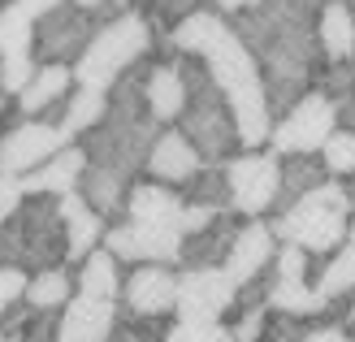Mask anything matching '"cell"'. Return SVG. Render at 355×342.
Here are the masks:
<instances>
[{"mask_svg": "<svg viewBox=\"0 0 355 342\" xmlns=\"http://www.w3.org/2000/svg\"><path fill=\"white\" fill-rule=\"evenodd\" d=\"M144 78H148V61L135 65L109 92V117H104L78 148L87 156V173H83V195L96 212H104L109 221L126 217V195L139 182V173L148 169V152L156 135L165 126H156L144 100Z\"/></svg>", "mask_w": 355, "mask_h": 342, "instance_id": "obj_1", "label": "cell"}, {"mask_svg": "<svg viewBox=\"0 0 355 342\" xmlns=\"http://www.w3.org/2000/svg\"><path fill=\"white\" fill-rule=\"evenodd\" d=\"M321 9L325 0H264L260 9L234 17L239 40L260 61L273 117H282L308 92H316V74L325 65L321 40H316Z\"/></svg>", "mask_w": 355, "mask_h": 342, "instance_id": "obj_2", "label": "cell"}, {"mask_svg": "<svg viewBox=\"0 0 355 342\" xmlns=\"http://www.w3.org/2000/svg\"><path fill=\"white\" fill-rule=\"evenodd\" d=\"M169 35H173V48L187 52V57H200L204 69L212 74V83L225 92L230 109H234V121H239L243 152H264L269 139H273L277 117L269 109L260 61L252 57V48L239 40L234 22L204 5V9H195L182 26H173Z\"/></svg>", "mask_w": 355, "mask_h": 342, "instance_id": "obj_3", "label": "cell"}, {"mask_svg": "<svg viewBox=\"0 0 355 342\" xmlns=\"http://www.w3.org/2000/svg\"><path fill=\"white\" fill-rule=\"evenodd\" d=\"M61 264H69L61 200L57 195H26L0 230V268H22L35 277Z\"/></svg>", "mask_w": 355, "mask_h": 342, "instance_id": "obj_4", "label": "cell"}, {"mask_svg": "<svg viewBox=\"0 0 355 342\" xmlns=\"http://www.w3.org/2000/svg\"><path fill=\"white\" fill-rule=\"evenodd\" d=\"M178 69H182V83H187V113L178 121V130L195 143V152L204 156V165H225L230 156L243 152L234 109H230L225 92L212 83V74L204 69L200 57L178 52Z\"/></svg>", "mask_w": 355, "mask_h": 342, "instance_id": "obj_5", "label": "cell"}, {"mask_svg": "<svg viewBox=\"0 0 355 342\" xmlns=\"http://www.w3.org/2000/svg\"><path fill=\"white\" fill-rule=\"evenodd\" d=\"M351 221H355V208H351L338 178H329L325 187H316L312 195H304V200L291 204L286 212H273L269 217L277 243L304 247L312 260L334 256V251L351 239Z\"/></svg>", "mask_w": 355, "mask_h": 342, "instance_id": "obj_6", "label": "cell"}, {"mask_svg": "<svg viewBox=\"0 0 355 342\" xmlns=\"http://www.w3.org/2000/svg\"><path fill=\"white\" fill-rule=\"evenodd\" d=\"M152 52H156L152 17L144 9H130V13H121V17L100 26L92 48L74 65V78H78V87H92V92H113L135 65L152 61Z\"/></svg>", "mask_w": 355, "mask_h": 342, "instance_id": "obj_7", "label": "cell"}, {"mask_svg": "<svg viewBox=\"0 0 355 342\" xmlns=\"http://www.w3.org/2000/svg\"><path fill=\"white\" fill-rule=\"evenodd\" d=\"M225 178H230V208H234L243 221H269L277 212L282 156L273 148L230 156L225 160Z\"/></svg>", "mask_w": 355, "mask_h": 342, "instance_id": "obj_8", "label": "cell"}, {"mask_svg": "<svg viewBox=\"0 0 355 342\" xmlns=\"http://www.w3.org/2000/svg\"><path fill=\"white\" fill-rule=\"evenodd\" d=\"M334 130H338V104L321 92H308L295 109H286L273 121L269 148L277 156H321Z\"/></svg>", "mask_w": 355, "mask_h": 342, "instance_id": "obj_9", "label": "cell"}, {"mask_svg": "<svg viewBox=\"0 0 355 342\" xmlns=\"http://www.w3.org/2000/svg\"><path fill=\"white\" fill-rule=\"evenodd\" d=\"M239 282L225 268H182L178 282V325H225L234 316Z\"/></svg>", "mask_w": 355, "mask_h": 342, "instance_id": "obj_10", "label": "cell"}, {"mask_svg": "<svg viewBox=\"0 0 355 342\" xmlns=\"http://www.w3.org/2000/svg\"><path fill=\"white\" fill-rule=\"evenodd\" d=\"M100 17L83 13L74 0L61 9H52L40 26H35V61L40 65H78L83 52L92 48V40L100 35Z\"/></svg>", "mask_w": 355, "mask_h": 342, "instance_id": "obj_11", "label": "cell"}, {"mask_svg": "<svg viewBox=\"0 0 355 342\" xmlns=\"http://www.w3.org/2000/svg\"><path fill=\"white\" fill-rule=\"evenodd\" d=\"M178 273L173 264H135L126 268L117 308L130 320H173L178 316Z\"/></svg>", "mask_w": 355, "mask_h": 342, "instance_id": "obj_12", "label": "cell"}, {"mask_svg": "<svg viewBox=\"0 0 355 342\" xmlns=\"http://www.w3.org/2000/svg\"><path fill=\"white\" fill-rule=\"evenodd\" d=\"M104 247L121 264H182V230L178 225H144V221H113L104 234Z\"/></svg>", "mask_w": 355, "mask_h": 342, "instance_id": "obj_13", "label": "cell"}, {"mask_svg": "<svg viewBox=\"0 0 355 342\" xmlns=\"http://www.w3.org/2000/svg\"><path fill=\"white\" fill-rule=\"evenodd\" d=\"M61 148H69L61 126L44 117H22L13 130L0 135V178H26L40 165H48Z\"/></svg>", "mask_w": 355, "mask_h": 342, "instance_id": "obj_14", "label": "cell"}, {"mask_svg": "<svg viewBox=\"0 0 355 342\" xmlns=\"http://www.w3.org/2000/svg\"><path fill=\"white\" fill-rule=\"evenodd\" d=\"M200 169H204V156L195 152V143L178 130V126H165V130L156 135L152 152H148V169L144 173L152 178V182H165V187L182 191Z\"/></svg>", "mask_w": 355, "mask_h": 342, "instance_id": "obj_15", "label": "cell"}, {"mask_svg": "<svg viewBox=\"0 0 355 342\" xmlns=\"http://www.w3.org/2000/svg\"><path fill=\"white\" fill-rule=\"evenodd\" d=\"M121 325V308L113 299H92L74 295V303L61 312V334L57 342H109Z\"/></svg>", "mask_w": 355, "mask_h": 342, "instance_id": "obj_16", "label": "cell"}, {"mask_svg": "<svg viewBox=\"0 0 355 342\" xmlns=\"http://www.w3.org/2000/svg\"><path fill=\"white\" fill-rule=\"evenodd\" d=\"M277 247L282 243H277V234H273L269 221H243L239 243H234V251H230V260H225V273L234 277L239 286H247L252 277H260V273L273 268Z\"/></svg>", "mask_w": 355, "mask_h": 342, "instance_id": "obj_17", "label": "cell"}, {"mask_svg": "<svg viewBox=\"0 0 355 342\" xmlns=\"http://www.w3.org/2000/svg\"><path fill=\"white\" fill-rule=\"evenodd\" d=\"M61 217H65V239H69V268H78L92 251L104 247V234H109L113 221L87 204L83 191H74V195L61 200Z\"/></svg>", "mask_w": 355, "mask_h": 342, "instance_id": "obj_18", "label": "cell"}, {"mask_svg": "<svg viewBox=\"0 0 355 342\" xmlns=\"http://www.w3.org/2000/svg\"><path fill=\"white\" fill-rule=\"evenodd\" d=\"M182 212H187V195L178 187L139 178L126 195V221H144V225H178L182 230Z\"/></svg>", "mask_w": 355, "mask_h": 342, "instance_id": "obj_19", "label": "cell"}, {"mask_svg": "<svg viewBox=\"0 0 355 342\" xmlns=\"http://www.w3.org/2000/svg\"><path fill=\"white\" fill-rule=\"evenodd\" d=\"M239 230H243L239 212H221L208 230L182 239V264L178 268H225L230 251H234V243H239Z\"/></svg>", "mask_w": 355, "mask_h": 342, "instance_id": "obj_20", "label": "cell"}, {"mask_svg": "<svg viewBox=\"0 0 355 342\" xmlns=\"http://www.w3.org/2000/svg\"><path fill=\"white\" fill-rule=\"evenodd\" d=\"M144 100L148 113L156 117V126H178L187 113V83L182 69L173 61H148V78H144Z\"/></svg>", "mask_w": 355, "mask_h": 342, "instance_id": "obj_21", "label": "cell"}, {"mask_svg": "<svg viewBox=\"0 0 355 342\" xmlns=\"http://www.w3.org/2000/svg\"><path fill=\"white\" fill-rule=\"evenodd\" d=\"M83 173H87V156H83L78 143H69L48 165L17 178V187H22V195H57V200H65V195H74L83 187Z\"/></svg>", "mask_w": 355, "mask_h": 342, "instance_id": "obj_22", "label": "cell"}, {"mask_svg": "<svg viewBox=\"0 0 355 342\" xmlns=\"http://www.w3.org/2000/svg\"><path fill=\"white\" fill-rule=\"evenodd\" d=\"M78 87V78H74V65H40L35 69V78L17 92V113L22 117H48L57 104H65L69 100V92Z\"/></svg>", "mask_w": 355, "mask_h": 342, "instance_id": "obj_23", "label": "cell"}, {"mask_svg": "<svg viewBox=\"0 0 355 342\" xmlns=\"http://www.w3.org/2000/svg\"><path fill=\"white\" fill-rule=\"evenodd\" d=\"M74 295H78V273L69 264H61V268H48V273H35L31 282H26V308L31 312H48V316H61L69 303H74Z\"/></svg>", "mask_w": 355, "mask_h": 342, "instance_id": "obj_24", "label": "cell"}, {"mask_svg": "<svg viewBox=\"0 0 355 342\" xmlns=\"http://www.w3.org/2000/svg\"><path fill=\"white\" fill-rule=\"evenodd\" d=\"M316 40H321V57L334 61H355V13L347 0H325L321 22H316Z\"/></svg>", "mask_w": 355, "mask_h": 342, "instance_id": "obj_25", "label": "cell"}, {"mask_svg": "<svg viewBox=\"0 0 355 342\" xmlns=\"http://www.w3.org/2000/svg\"><path fill=\"white\" fill-rule=\"evenodd\" d=\"M109 117V92H92V87H74L65 100V109H61V135L69 143H83L87 135L96 130V126Z\"/></svg>", "mask_w": 355, "mask_h": 342, "instance_id": "obj_26", "label": "cell"}, {"mask_svg": "<svg viewBox=\"0 0 355 342\" xmlns=\"http://www.w3.org/2000/svg\"><path fill=\"white\" fill-rule=\"evenodd\" d=\"M78 295H92V299H121V282H126V273H121V260L113 256L109 247L92 251L78 268Z\"/></svg>", "mask_w": 355, "mask_h": 342, "instance_id": "obj_27", "label": "cell"}, {"mask_svg": "<svg viewBox=\"0 0 355 342\" xmlns=\"http://www.w3.org/2000/svg\"><path fill=\"white\" fill-rule=\"evenodd\" d=\"M329 173L321 165V156H282V195H277V212H286L291 204H299L304 195H312L316 187H325Z\"/></svg>", "mask_w": 355, "mask_h": 342, "instance_id": "obj_28", "label": "cell"}, {"mask_svg": "<svg viewBox=\"0 0 355 342\" xmlns=\"http://www.w3.org/2000/svg\"><path fill=\"white\" fill-rule=\"evenodd\" d=\"M187 204H200V208H212V212H234L230 208V178H225V165H204L200 173L182 187Z\"/></svg>", "mask_w": 355, "mask_h": 342, "instance_id": "obj_29", "label": "cell"}, {"mask_svg": "<svg viewBox=\"0 0 355 342\" xmlns=\"http://www.w3.org/2000/svg\"><path fill=\"white\" fill-rule=\"evenodd\" d=\"M316 92L329 96L334 104H347L355 100V61H325L321 65V74H316Z\"/></svg>", "mask_w": 355, "mask_h": 342, "instance_id": "obj_30", "label": "cell"}, {"mask_svg": "<svg viewBox=\"0 0 355 342\" xmlns=\"http://www.w3.org/2000/svg\"><path fill=\"white\" fill-rule=\"evenodd\" d=\"M321 165L329 178H338V182H347V178L355 173V135L347 130H334L329 143L321 148Z\"/></svg>", "mask_w": 355, "mask_h": 342, "instance_id": "obj_31", "label": "cell"}, {"mask_svg": "<svg viewBox=\"0 0 355 342\" xmlns=\"http://www.w3.org/2000/svg\"><path fill=\"white\" fill-rule=\"evenodd\" d=\"M312 273H316V260L304 247H295V243L277 247V260H273V277L277 282H312Z\"/></svg>", "mask_w": 355, "mask_h": 342, "instance_id": "obj_32", "label": "cell"}, {"mask_svg": "<svg viewBox=\"0 0 355 342\" xmlns=\"http://www.w3.org/2000/svg\"><path fill=\"white\" fill-rule=\"evenodd\" d=\"M195 9H204V0H148V9H144V13L152 17L156 26L173 31V26H182Z\"/></svg>", "mask_w": 355, "mask_h": 342, "instance_id": "obj_33", "label": "cell"}, {"mask_svg": "<svg viewBox=\"0 0 355 342\" xmlns=\"http://www.w3.org/2000/svg\"><path fill=\"white\" fill-rule=\"evenodd\" d=\"M308 330H312V320H299V316H286V312H269L260 342H304Z\"/></svg>", "mask_w": 355, "mask_h": 342, "instance_id": "obj_34", "label": "cell"}, {"mask_svg": "<svg viewBox=\"0 0 355 342\" xmlns=\"http://www.w3.org/2000/svg\"><path fill=\"white\" fill-rule=\"evenodd\" d=\"M26 282L31 273H22V268H0V320L26 299Z\"/></svg>", "mask_w": 355, "mask_h": 342, "instance_id": "obj_35", "label": "cell"}, {"mask_svg": "<svg viewBox=\"0 0 355 342\" xmlns=\"http://www.w3.org/2000/svg\"><path fill=\"white\" fill-rule=\"evenodd\" d=\"M165 342H234L230 325H173Z\"/></svg>", "mask_w": 355, "mask_h": 342, "instance_id": "obj_36", "label": "cell"}, {"mask_svg": "<svg viewBox=\"0 0 355 342\" xmlns=\"http://www.w3.org/2000/svg\"><path fill=\"white\" fill-rule=\"evenodd\" d=\"M57 334H61V316H48V312H35L31 316V325L17 334L13 342H57Z\"/></svg>", "mask_w": 355, "mask_h": 342, "instance_id": "obj_37", "label": "cell"}, {"mask_svg": "<svg viewBox=\"0 0 355 342\" xmlns=\"http://www.w3.org/2000/svg\"><path fill=\"white\" fill-rule=\"evenodd\" d=\"M264 320H269V312H239L230 320V334H234V342H260Z\"/></svg>", "mask_w": 355, "mask_h": 342, "instance_id": "obj_38", "label": "cell"}, {"mask_svg": "<svg viewBox=\"0 0 355 342\" xmlns=\"http://www.w3.org/2000/svg\"><path fill=\"white\" fill-rule=\"evenodd\" d=\"M304 342H355L347 325H338V320H321V325H312Z\"/></svg>", "mask_w": 355, "mask_h": 342, "instance_id": "obj_39", "label": "cell"}, {"mask_svg": "<svg viewBox=\"0 0 355 342\" xmlns=\"http://www.w3.org/2000/svg\"><path fill=\"white\" fill-rule=\"evenodd\" d=\"M204 5H208L212 13H221V17H230V22H234V17H243V13L260 9L264 0H204Z\"/></svg>", "mask_w": 355, "mask_h": 342, "instance_id": "obj_40", "label": "cell"}, {"mask_svg": "<svg viewBox=\"0 0 355 342\" xmlns=\"http://www.w3.org/2000/svg\"><path fill=\"white\" fill-rule=\"evenodd\" d=\"M338 130H347V135H355V100H347V104H338Z\"/></svg>", "mask_w": 355, "mask_h": 342, "instance_id": "obj_41", "label": "cell"}, {"mask_svg": "<svg viewBox=\"0 0 355 342\" xmlns=\"http://www.w3.org/2000/svg\"><path fill=\"white\" fill-rule=\"evenodd\" d=\"M109 342H144V338H139L135 330H126V325H117V334H113Z\"/></svg>", "mask_w": 355, "mask_h": 342, "instance_id": "obj_42", "label": "cell"}, {"mask_svg": "<svg viewBox=\"0 0 355 342\" xmlns=\"http://www.w3.org/2000/svg\"><path fill=\"white\" fill-rule=\"evenodd\" d=\"M343 191H347V200H351V208H355V173H351L347 182H343Z\"/></svg>", "mask_w": 355, "mask_h": 342, "instance_id": "obj_43", "label": "cell"}, {"mask_svg": "<svg viewBox=\"0 0 355 342\" xmlns=\"http://www.w3.org/2000/svg\"><path fill=\"white\" fill-rule=\"evenodd\" d=\"M0 342H9V338H5V330H0Z\"/></svg>", "mask_w": 355, "mask_h": 342, "instance_id": "obj_44", "label": "cell"}, {"mask_svg": "<svg viewBox=\"0 0 355 342\" xmlns=\"http://www.w3.org/2000/svg\"><path fill=\"white\" fill-rule=\"evenodd\" d=\"M347 5H351V13H355V0H347Z\"/></svg>", "mask_w": 355, "mask_h": 342, "instance_id": "obj_45", "label": "cell"}, {"mask_svg": "<svg viewBox=\"0 0 355 342\" xmlns=\"http://www.w3.org/2000/svg\"><path fill=\"white\" fill-rule=\"evenodd\" d=\"M351 338H355V325H351Z\"/></svg>", "mask_w": 355, "mask_h": 342, "instance_id": "obj_46", "label": "cell"}]
</instances>
